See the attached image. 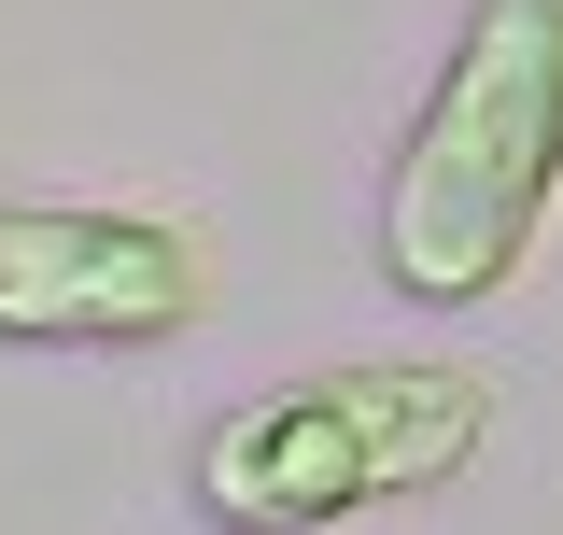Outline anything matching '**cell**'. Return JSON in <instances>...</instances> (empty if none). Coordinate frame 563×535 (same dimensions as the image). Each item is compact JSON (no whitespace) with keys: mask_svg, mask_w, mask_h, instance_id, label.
<instances>
[{"mask_svg":"<svg viewBox=\"0 0 563 535\" xmlns=\"http://www.w3.org/2000/svg\"><path fill=\"white\" fill-rule=\"evenodd\" d=\"M563 211V0H465L380 170V282L409 310H493Z\"/></svg>","mask_w":563,"mask_h":535,"instance_id":"obj_1","label":"cell"},{"mask_svg":"<svg viewBox=\"0 0 563 535\" xmlns=\"http://www.w3.org/2000/svg\"><path fill=\"white\" fill-rule=\"evenodd\" d=\"M211 325V240L113 198H0V338L43 352H141Z\"/></svg>","mask_w":563,"mask_h":535,"instance_id":"obj_3","label":"cell"},{"mask_svg":"<svg viewBox=\"0 0 563 535\" xmlns=\"http://www.w3.org/2000/svg\"><path fill=\"white\" fill-rule=\"evenodd\" d=\"M479 437H493V381L465 352H339V367H296L198 437V522L324 535V522H366V507L465 479Z\"/></svg>","mask_w":563,"mask_h":535,"instance_id":"obj_2","label":"cell"}]
</instances>
